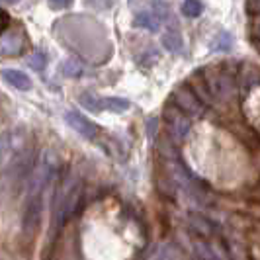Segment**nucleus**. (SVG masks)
I'll use <instances>...</instances> for the list:
<instances>
[{"label": "nucleus", "instance_id": "nucleus-1", "mask_svg": "<svg viewBox=\"0 0 260 260\" xmlns=\"http://www.w3.org/2000/svg\"><path fill=\"white\" fill-rule=\"evenodd\" d=\"M59 174V156L53 151H45L36 174L29 180V190H27L26 211H24V231L34 233L41 221V211H43V196L47 188Z\"/></svg>", "mask_w": 260, "mask_h": 260}, {"label": "nucleus", "instance_id": "nucleus-2", "mask_svg": "<svg viewBox=\"0 0 260 260\" xmlns=\"http://www.w3.org/2000/svg\"><path fill=\"white\" fill-rule=\"evenodd\" d=\"M82 196V178L69 174L65 180L59 184L55 200H53V229L63 227L75 213L78 200Z\"/></svg>", "mask_w": 260, "mask_h": 260}, {"label": "nucleus", "instance_id": "nucleus-3", "mask_svg": "<svg viewBox=\"0 0 260 260\" xmlns=\"http://www.w3.org/2000/svg\"><path fill=\"white\" fill-rule=\"evenodd\" d=\"M172 100L178 110H182L184 114H190V116H202L204 114V104L202 100L198 98L192 88H188L186 84L184 86H178L176 90L172 92Z\"/></svg>", "mask_w": 260, "mask_h": 260}, {"label": "nucleus", "instance_id": "nucleus-4", "mask_svg": "<svg viewBox=\"0 0 260 260\" xmlns=\"http://www.w3.org/2000/svg\"><path fill=\"white\" fill-rule=\"evenodd\" d=\"M167 123H169L170 135L174 139H182L184 135L190 129V119L186 117L182 110H178L176 106L167 110Z\"/></svg>", "mask_w": 260, "mask_h": 260}, {"label": "nucleus", "instance_id": "nucleus-5", "mask_svg": "<svg viewBox=\"0 0 260 260\" xmlns=\"http://www.w3.org/2000/svg\"><path fill=\"white\" fill-rule=\"evenodd\" d=\"M65 119L73 129L78 131V133H80L82 137H86V139H94V137L98 135V127H96L92 121H88L82 114H78V112H67Z\"/></svg>", "mask_w": 260, "mask_h": 260}, {"label": "nucleus", "instance_id": "nucleus-6", "mask_svg": "<svg viewBox=\"0 0 260 260\" xmlns=\"http://www.w3.org/2000/svg\"><path fill=\"white\" fill-rule=\"evenodd\" d=\"M24 49V36L20 31H10L0 36V55H18Z\"/></svg>", "mask_w": 260, "mask_h": 260}, {"label": "nucleus", "instance_id": "nucleus-7", "mask_svg": "<svg viewBox=\"0 0 260 260\" xmlns=\"http://www.w3.org/2000/svg\"><path fill=\"white\" fill-rule=\"evenodd\" d=\"M2 78H4L8 84H12L14 88H18V90H29V88H31V80H29V77H27L26 73H22V71L6 69V71H2Z\"/></svg>", "mask_w": 260, "mask_h": 260}, {"label": "nucleus", "instance_id": "nucleus-8", "mask_svg": "<svg viewBox=\"0 0 260 260\" xmlns=\"http://www.w3.org/2000/svg\"><path fill=\"white\" fill-rule=\"evenodd\" d=\"M133 26L145 27L149 31H158V27H160V16L156 12H151V10H143V12H139L133 18Z\"/></svg>", "mask_w": 260, "mask_h": 260}, {"label": "nucleus", "instance_id": "nucleus-9", "mask_svg": "<svg viewBox=\"0 0 260 260\" xmlns=\"http://www.w3.org/2000/svg\"><path fill=\"white\" fill-rule=\"evenodd\" d=\"M233 78L227 75H217L211 80V92L217 94L219 98H229L233 94Z\"/></svg>", "mask_w": 260, "mask_h": 260}, {"label": "nucleus", "instance_id": "nucleus-10", "mask_svg": "<svg viewBox=\"0 0 260 260\" xmlns=\"http://www.w3.org/2000/svg\"><path fill=\"white\" fill-rule=\"evenodd\" d=\"M108 110V112H125L129 110V102L125 98H98V112Z\"/></svg>", "mask_w": 260, "mask_h": 260}, {"label": "nucleus", "instance_id": "nucleus-11", "mask_svg": "<svg viewBox=\"0 0 260 260\" xmlns=\"http://www.w3.org/2000/svg\"><path fill=\"white\" fill-rule=\"evenodd\" d=\"M149 260H182V254L174 245H160L149 256Z\"/></svg>", "mask_w": 260, "mask_h": 260}, {"label": "nucleus", "instance_id": "nucleus-12", "mask_svg": "<svg viewBox=\"0 0 260 260\" xmlns=\"http://www.w3.org/2000/svg\"><path fill=\"white\" fill-rule=\"evenodd\" d=\"M162 45H165L170 53H180L184 47V41L178 31H167V34L162 36Z\"/></svg>", "mask_w": 260, "mask_h": 260}, {"label": "nucleus", "instance_id": "nucleus-13", "mask_svg": "<svg viewBox=\"0 0 260 260\" xmlns=\"http://www.w3.org/2000/svg\"><path fill=\"white\" fill-rule=\"evenodd\" d=\"M231 45H233V38H231L227 31H221L217 38L213 39L211 49H213V51H229V49H231Z\"/></svg>", "mask_w": 260, "mask_h": 260}, {"label": "nucleus", "instance_id": "nucleus-14", "mask_svg": "<svg viewBox=\"0 0 260 260\" xmlns=\"http://www.w3.org/2000/svg\"><path fill=\"white\" fill-rule=\"evenodd\" d=\"M182 14L188 18H198L202 14V2L200 0H184Z\"/></svg>", "mask_w": 260, "mask_h": 260}, {"label": "nucleus", "instance_id": "nucleus-15", "mask_svg": "<svg viewBox=\"0 0 260 260\" xmlns=\"http://www.w3.org/2000/svg\"><path fill=\"white\" fill-rule=\"evenodd\" d=\"M27 63H29V67L34 69V71H43L45 69V65H47V57H45V53H34L29 59H27Z\"/></svg>", "mask_w": 260, "mask_h": 260}, {"label": "nucleus", "instance_id": "nucleus-16", "mask_svg": "<svg viewBox=\"0 0 260 260\" xmlns=\"http://www.w3.org/2000/svg\"><path fill=\"white\" fill-rule=\"evenodd\" d=\"M63 73L67 77H78V75H82V65L78 63L77 59H69L63 65Z\"/></svg>", "mask_w": 260, "mask_h": 260}, {"label": "nucleus", "instance_id": "nucleus-17", "mask_svg": "<svg viewBox=\"0 0 260 260\" xmlns=\"http://www.w3.org/2000/svg\"><path fill=\"white\" fill-rule=\"evenodd\" d=\"M8 26H10V16H8L6 10H2V8H0V36L8 29Z\"/></svg>", "mask_w": 260, "mask_h": 260}, {"label": "nucleus", "instance_id": "nucleus-18", "mask_svg": "<svg viewBox=\"0 0 260 260\" xmlns=\"http://www.w3.org/2000/svg\"><path fill=\"white\" fill-rule=\"evenodd\" d=\"M247 12L250 16H260V0H247Z\"/></svg>", "mask_w": 260, "mask_h": 260}, {"label": "nucleus", "instance_id": "nucleus-19", "mask_svg": "<svg viewBox=\"0 0 260 260\" xmlns=\"http://www.w3.org/2000/svg\"><path fill=\"white\" fill-rule=\"evenodd\" d=\"M73 4V0H49V6H51L53 10H63L67 6H71Z\"/></svg>", "mask_w": 260, "mask_h": 260}, {"label": "nucleus", "instance_id": "nucleus-20", "mask_svg": "<svg viewBox=\"0 0 260 260\" xmlns=\"http://www.w3.org/2000/svg\"><path fill=\"white\" fill-rule=\"evenodd\" d=\"M8 143H10V135H8V133L0 135V156H2V153H4V151H6Z\"/></svg>", "mask_w": 260, "mask_h": 260}, {"label": "nucleus", "instance_id": "nucleus-21", "mask_svg": "<svg viewBox=\"0 0 260 260\" xmlns=\"http://www.w3.org/2000/svg\"><path fill=\"white\" fill-rule=\"evenodd\" d=\"M6 2H18V0H6Z\"/></svg>", "mask_w": 260, "mask_h": 260}]
</instances>
